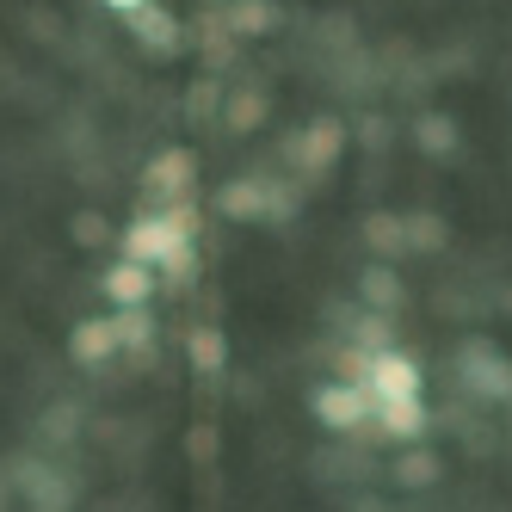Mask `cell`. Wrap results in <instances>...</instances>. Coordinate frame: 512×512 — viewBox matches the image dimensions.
<instances>
[{"label":"cell","instance_id":"cell-1","mask_svg":"<svg viewBox=\"0 0 512 512\" xmlns=\"http://www.w3.org/2000/svg\"><path fill=\"white\" fill-rule=\"evenodd\" d=\"M124 260H142V266L167 272L173 284H186L192 266H198L192 260V210H186V198L161 204V210H142L124 229Z\"/></svg>","mask_w":512,"mask_h":512},{"label":"cell","instance_id":"cell-2","mask_svg":"<svg viewBox=\"0 0 512 512\" xmlns=\"http://www.w3.org/2000/svg\"><path fill=\"white\" fill-rule=\"evenodd\" d=\"M364 389L371 401H401V395H420V364L395 346H377L371 364H364Z\"/></svg>","mask_w":512,"mask_h":512},{"label":"cell","instance_id":"cell-3","mask_svg":"<svg viewBox=\"0 0 512 512\" xmlns=\"http://www.w3.org/2000/svg\"><path fill=\"white\" fill-rule=\"evenodd\" d=\"M315 420L327 426V432H358V426H371V389L364 383H327L321 395H315Z\"/></svg>","mask_w":512,"mask_h":512},{"label":"cell","instance_id":"cell-4","mask_svg":"<svg viewBox=\"0 0 512 512\" xmlns=\"http://www.w3.org/2000/svg\"><path fill=\"white\" fill-rule=\"evenodd\" d=\"M192 173H198L192 149H161L149 161V173H142V192H149V204H179L186 186H192Z\"/></svg>","mask_w":512,"mask_h":512},{"label":"cell","instance_id":"cell-5","mask_svg":"<svg viewBox=\"0 0 512 512\" xmlns=\"http://www.w3.org/2000/svg\"><path fill=\"white\" fill-rule=\"evenodd\" d=\"M216 210H223L229 223H260V216H284L290 204L266 192V179H229V186L216 192Z\"/></svg>","mask_w":512,"mask_h":512},{"label":"cell","instance_id":"cell-6","mask_svg":"<svg viewBox=\"0 0 512 512\" xmlns=\"http://www.w3.org/2000/svg\"><path fill=\"white\" fill-rule=\"evenodd\" d=\"M99 290L112 297L118 309H149L155 297V266H142V260H118V266H105Z\"/></svg>","mask_w":512,"mask_h":512},{"label":"cell","instance_id":"cell-7","mask_svg":"<svg viewBox=\"0 0 512 512\" xmlns=\"http://www.w3.org/2000/svg\"><path fill=\"white\" fill-rule=\"evenodd\" d=\"M371 420L383 426V438H395V445H414V438L426 432V401H420V395H401V401H371Z\"/></svg>","mask_w":512,"mask_h":512},{"label":"cell","instance_id":"cell-8","mask_svg":"<svg viewBox=\"0 0 512 512\" xmlns=\"http://www.w3.org/2000/svg\"><path fill=\"white\" fill-rule=\"evenodd\" d=\"M112 352H118V327H112V315H93V321H81L75 334H68V358H75L81 371L105 364Z\"/></svg>","mask_w":512,"mask_h":512},{"label":"cell","instance_id":"cell-9","mask_svg":"<svg viewBox=\"0 0 512 512\" xmlns=\"http://www.w3.org/2000/svg\"><path fill=\"white\" fill-rule=\"evenodd\" d=\"M340 149H346V124L321 118V124H309V136L297 142V167H303V173H327Z\"/></svg>","mask_w":512,"mask_h":512},{"label":"cell","instance_id":"cell-10","mask_svg":"<svg viewBox=\"0 0 512 512\" xmlns=\"http://www.w3.org/2000/svg\"><path fill=\"white\" fill-rule=\"evenodd\" d=\"M124 19H130V31H136V38H142V44H149L155 56H167V50H179V25H173V19H167L161 7H155V0H149V7H136V13H124Z\"/></svg>","mask_w":512,"mask_h":512},{"label":"cell","instance_id":"cell-11","mask_svg":"<svg viewBox=\"0 0 512 512\" xmlns=\"http://www.w3.org/2000/svg\"><path fill=\"white\" fill-rule=\"evenodd\" d=\"M186 352H192V371H198V377H216V371L229 364V340H223V327H192Z\"/></svg>","mask_w":512,"mask_h":512},{"label":"cell","instance_id":"cell-12","mask_svg":"<svg viewBox=\"0 0 512 512\" xmlns=\"http://www.w3.org/2000/svg\"><path fill=\"white\" fill-rule=\"evenodd\" d=\"M463 364L475 371V389H482V395H512V364L506 358H488V346H469Z\"/></svg>","mask_w":512,"mask_h":512},{"label":"cell","instance_id":"cell-13","mask_svg":"<svg viewBox=\"0 0 512 512\" xmlns=\"http://www.w3.org/2000/svg\"><path fill=\"white\" fill-rule=\"evenodd\" d=\"M358 290H364V303H371L377 315H389V309L401 303V278H395L389 266H371V272H364V284H358Z\"/></svg>","mask_w":512,"mask_h":512},{"label":"cell","instance_id":"cell-14","mask_svg":"<svg viewBox=\"0 0 512 512\" xmlns=\"http://www.w3.org/2000/svg\"><path fill=\"white\" fill-rule=\"evenodd\" d=\"M364 241H371V253H401L408 247V223H401V216H371V223H364Z\"/></svg>","mask_w":512,"mask_h":512},{"label":"cell","instance_id":"cell-15","mask_svg":"<svg viewBox=\"0 0 512 512\" xmlns=\"http://www.w3.org/2000/svg\"><path fill=\"white\" fill-rule=\"evenodd\" d=\"M112 327H118V346H130V352H149V340H155L149 309H118V315H112Z\"/></svg>","mask_w":512,"mask_h":512},{"label":"cell","instance_id":"cell-16","mask_svg":"<svg viewBox=\"0 0 512 512\" xmlns=\"http://www.w3.org/2000/svg\"><path fill=\"white\" fill-rule=\"evenodd\" d=\"M266 25H278V7H266V0H253V7L241 0V7L229 13V31H235V38H260Z\"/></svg>","mask_w":512,"mask_h":512},{"label":"cell","instance_id":"cell-17","mask_svg":"<svg viewBox=\"0 0 512 512\" xmlns=\"http://www.w3.org/2000/svg\"><path fill=\"white\" fill-rule=\"evenodd\" d=\"M432 475H438V463H432L426 451H414V457H401V463H395V482H401V488H426Z\"/></svg>","mask_w":512,"mask_h":512},{"label":"cell","instance_id":"cell-18","mask_svg":"<svg viewBox=\"0 0 512 512\" xmlns=\"http://www.w3.org/2000/svg\"><path fill=\"white\" fill-rule=\"evenodd\" d=\"M445 229H438V216H408V247H438Z\"/></svg>","mask_w":512,"mask_h":512},{"label":"cell","instance_id":"cell-19","mask_svg":"<svg viewBox=\"0 0 512 512\" xmlns=\"http://www.w3.org/2000/svg\"><path fill=\"white\" fill-rule=\"evenodd\" d=\"M260 118H266V99H235V105H229V124H235V130L260 124Z\"/></svg>","mask_w":512,"mask_h":512},{"label":"cell","instance_id":"cell-20","mask_svg":"<svg viewBox=\"0 0 512 512\" xmlns=\"http://www.w3.org/2000/svg\"><path fill=\"white\" fill-rule=\"evenodd\" d=\"M420 142H426L432 155H438V149H451V124H438V118H426V124H420Z\"/></svg>","mask_w":512,"mask_h":512},{"label":"cell","instance_id":"cell-21","mask_svg":"<svg viewBox=\"0 0 512 512\" xmlns=\"http://www.w3.org/2000/svg\"><path fill=\"white\" fill-rule=\"evenodd\" d=\"M75 241L81 247H93V241H105V223H99V216L87 210V216H75Z\"/></svg>","mask_w":512,"mask_h":512},{"label":"cell","instance_id":"cell-22","mask_svg":"<svg viewBox=\"0 0 512 512\" xmlns=\"http://www.w3.org/2000/svg\"><path fill=\"white\" fill-rule=\"evenodd\" d=\"M112 13H136V7H149V0H105Z\"/></svg>","mask_w":512,"mask_h":512}]
</instances>
